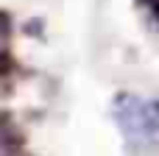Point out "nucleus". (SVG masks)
I'll list each match as a JSON object with an SVG mask.
<instances>
[{
    "label": "nucleus",
    "mask_w": 159,
    "mask_h": 156,
    "mask_svg": "<svg viewBox=\"0 0 159 156\" xmlns=\"http://www.w3.org/2000/svg\"><path fill=\"white\" fill-rule=\"evenodd\" d=\"M115 120L131 145L143 148L159 142V103L154 100H145L140 95H117Z\"/></svg>",
    "instance_id": "f257e3e1"
},
{
    "label": "nucleus",
    "mask_w": 159,
    "mask_h": 156,
    "mask_svg": "<svg viewBox=\"0 0 159 156\" xmlns=\"http://www.w3.org/2000/svg\"><path fill=\"white\" fill-rule=\"evenodd\" d=\"M157 6H159V0H157Z\"/></svg>",
    "instance_id": "f03ea898"
}]
</instances>
